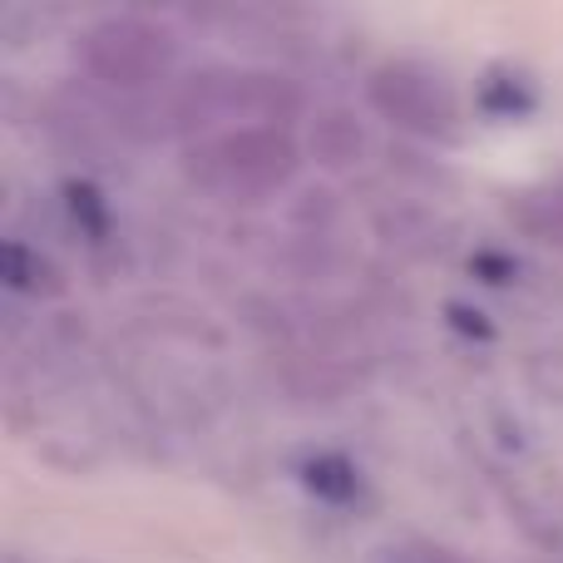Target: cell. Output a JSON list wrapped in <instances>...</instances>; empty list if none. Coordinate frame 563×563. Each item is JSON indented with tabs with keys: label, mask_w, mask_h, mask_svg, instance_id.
<instances>
[{
	"label": "cell",
	"mask_w": 563,
	"mask_h": 563,
	"mask_svg": "<svg viewBox=\"0 0 563 563\" xmlns=\"http://www.w3.org/2000/svg\"><path fill=\"white\" fill-rule=\"evenodd\" d=\"M301 168V148L287 129H223L184 148V178L218 203H263Z\"/></svg>",
	"instance_id": "obj_2"
},
{
	"label": "cell",
	"mask_w": 563,
	"mask_h": 563,
	"mask_svg": "<svg viewBox=\"0 0 563 563\" xmlns=\"http://www.w3.org/2000/svg\"><path fill=\"white\" fill-rule=\"evenodd\" d=\"M366 99L390 129L416 139H455L460 134V99L450 79L416 59H386L371 69Z\"/></svg>",
	"instance_id": "obj_4"
},
{
	"label": "cell",
	"mask_w": 563,
	"mask_h": 563,
	"mask_svg": "<svg viewBox=\"0 0 563 563\" xmlns=\"http://www.w3.org/2000/svg\"><path fill=\"white\" fill-rule=\"evenodd\" d=\"M307 154L317 158L321 168H351L366 154V129H361V119L346 114V109H327V114H317L307 129Z\"/></svg>",
	"instance_id": "obj_6"
},
{
	"label": "cell",
	"mask_w": 563,
	"mask_h": 563,
	"mask_svg": "<svg viewBox=\"0 0 563 563\" xmlns=\"http://www.w3.org/2000/svg\"><path fill=\"white\" fill-rule=\"evenodd\" d=\"M65 198H69V218L79 223V233H89V238L109 233V208H104V198H99L95 188L89 184H65Z\"/></svg>",
	"instance_id": "obj_10"
},
{
	"label": "cell",
	"mask_w": 563,
	"mask_h": 563,
	"mask_svg": "<svg viewBox=\"0 0 563 563\" xmlns=\"http://www.w3.org/2000/svg\"><path fill=\"white\" fill-rule=\"evenodd\" d=\"M479 104H485L489 114H499V119H519V114L534 109V89H529L525 79H515V75H489L485 89H479Z\"/></svg>",
	"instance_id": "obj_9"
},
{
	"label": "cell",
	"mask_w": 563,
	"mask_h": 563,
	"mask_svg": "<svg viewBox=\"0 0 563 563\" xmlns=\"http://www.w3.org/2000/svg\"><path fill=\"white\" fill-rule=\"evenodd\" d=\"M430 563H455V559H430Z\"/></svg>",
	"instance_id": "obj_11"
},
{
	"label": "cell",
	"mask_w": 563,
	"mask_h": 563,
	"mask_svg": "<svg viewBox=\"0 0 563 563\" xmlns=\"http://www.w3.org/2000/svg\"><path fill=\"white\" fill-rule=\"evenodd\" d=\"M301 485L327 505H356L361 499V470L346 455H311L301 465Z\"/></svg>",
	"instance_id": "obj_7"
},
{
	"label": "cell",
	"mask_w": 563,
	"mask_h": 563,
	"mask_svg": "<svg viewBox=\"0 0 563 563\" xmlns=\"http://www.w3.org/2000/svg\"><path fill=\"white\" fill-rule=\"evenodd\" d=\"M0 282L20 297H65V273L49 263L40 247L20 243V238H5L0 243Z\"/></svg>",
	"instance_id": "obj_5"
},
{
	"label": "cell",
	"mask_w": 563,
	"mask_h": 563,
	"mask_svg": "<svg viewBox=\"0 0 563 563\" xmlns=\"http://www.w3.org/2000/svg\"><path fill=\"white\" fill-rule=\"evenodd\" d=\"M75 65L104 89L144 95V89H158L174 75L178 40L164 25H148V20L109 15V20H95L75 40Z\"/></svg>",
	"instance_id": "obj_3"
},
{
	"label": "cell",
	"mask_w": 563,
	"mask_h": 563,
	"mask_svg": "<svg viewBox=\"0 0 563 563\" xmlns=\"http://www.w3.org/2000/svg\"><path fill=\"white\" fill-rule=\"evenodd\" d=\"M515 218L529 238L559 247L563 253V188H539V194H525L515 203Z\"/></svg>",
	"instance_id": "obj_8"
},
{
	"label": "cell",
	"mask_w": 563,
	"mask_h": 563,
	"mask_svg": "<svg viewBox=\"0 0 563 563\" xmlns=\"http://www.w3.org/2000/svg\"><path fill=\"white\" fill-rule=\"evenodd\" d=\"M301 114V89L273 69L213 65L158 99L164 134H223V129H287Z\"/></svg>",
	"instance_id": "obj_1"
},
{
	"label": "cell",
	"mask_w": 563,
	"mask_h": 563,
	"mask_svg": "<svg viewBox=\"0 0 563 563\" xmlns=\"http://www.w3.org/2000/svg\"><path fill=\"white\" fill-rule=\"evenodd\" d=\"M10 563H20V559H10Z\"/></svg>",
	"instance_id": "obj_12"
}]
</instances>
